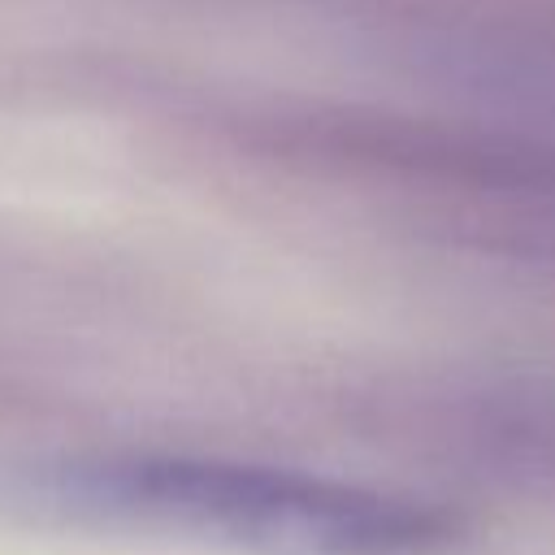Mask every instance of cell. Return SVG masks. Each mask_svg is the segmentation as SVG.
<instances>
[{
	"mask_svg": "<svg viewBox=\"0 0 555 555\" xmlns=\"http://www.w3.org/2000/svg\"><path fill=\"white\" fill-rule=\"evenodd\" d=\"M39 490L78 525L251 555H447L464 542V520L442 503L217 455H78Z\"/></svg>",
	"mask_w": 555,
	"mask_h": 555,
	"instance_id": "1",
	"label": "cell"
}]
</instances>
